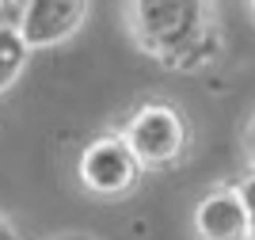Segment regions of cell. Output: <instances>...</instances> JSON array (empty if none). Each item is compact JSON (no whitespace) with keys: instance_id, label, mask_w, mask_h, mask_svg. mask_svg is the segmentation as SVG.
<instances>
[{"instance_id":"30bf717a","label":"cell","mask_w":255,"mask_h":240,"mask_svg":"<svg viewBox=\"0 0 255 240\" xmlns=\"http://www.w3.org/2000/svg\"><path fill=\"white\" fill-rule=\"evenodd\" d=\"M252 164H255V126H252Z\"/></svg>"},{"instance_id":"277c9868","label":"cell","mask_w":255,"mask_h":240,"mask_svg":"<svg viewBox=\"0 0 255 240\" xmlns=\"http://www.w3.org/2000/svg\"><path fill=\"white\" fill-rule=\"evenodd\" d=\"M88 11H92V0H23L15 11V27L31 46V53H38L69 42L84 27Z\"/></svg>"},{"instance_id":"6da1fadb","label":"cell","mask_w":255,"mask_h":240,"mask_svg":"<svg viewBox=\"0 0 255 240\" xmlns=\"http://www.w3.org/2000/svg\"><path fill=\"white\" fill-rule=\"evenodd\" d=\"M126 31L171 73H194L221 50L217 0H126Z\"/></svg>"},{"instance_id":"5bb4252c","label":"cell","mask_w":255,"mask_h":240,"mask_svg":"<svg viewBox=\"0 0 255 240\" xmlns=\"http://www.w3.org/2000/svg\"><path fill=\"white\" fill-rule=\"evenodd\" d=\"M15 4H23V0H15Z\"/></svg>"},{"instance_id":"3957f363","label":"cell","mask_w":255,"mask_h":240,"mask_svg":"<svg viewBox=\"0 0 255 240\" xmlns=\"http://www.w3.org/2000/svg\"><path fill=\"white\" fill-rule=\"evenodd\" d=\"M145 176V168L137 164V157L129 153V145L122 141V134H99L92 137L80 157H76V179L92 199L118 202L133 195Z\"/></svg>"},{"instance_id":"ba28073f","label":"cell","mask_w":255,"mask_h":240,"mask_svg":"<svg viewBox=\"0 0 255 240\" xmlns=\"http://www.w3.org/2000/svg\"><path fill=\"white\" fill-rule=\"evenodd\" d=\"M15 11H19L15 0H0V23H15Z\"/></svg>"},{"instance_id":"7c38bea8","label":"cell","mask_w":255,"mask_h":240,"mask_svg":"<svg viewBox=\"0 0 255 240\" xmlns=\"http://www.w3.org/2000/svg\"><path fill=\"white\" fill-rule=\"evenodd\" d=\"M248 11H252V19H255V0H248Z\"/></svg>"},{"instance_id":"8992f818","label":"cell","mask_w":255,"mask_h":240,"mask_svg":"<svg viewBox=\"0 0 255 240\" xmlns=\"http://www.w3.org/2000/svg\"><path fill=\"white\" fill-rule=\"evenodd\" d=\"M31 61V46L23 42L15 23H0V92H8L11 84L23 76Z\"/></svg>"},{"instance_id":"7a4b0ae2","label":"cell","mask_w":255,"mask_h":240,"mask_svg":"<svg viewBox=\"0 0 255 240\" xmlns=\"http://www.w3.org/2000/svg\"><path fill=\"white\" fill-rule=\"evenodd\" d=\"M122 141L129 145V153L137 157V164L145 172L156 168H175L187 149H191V122L175 103L168 99H149L129 111V118L122 122Z\"/></svg>"},{"instance_id":"52a82bcc","label":"cell","mask_w":255,"mask_h":240,"mask_svg":"<svg viewBox=\"0 0 255 240\" xmlns=\"http://www.w3.org/2000/svg\"><path fill=\"white\" fill-rule=\"evenodd\" d=\"M236 195H240V202H244V210L252 214V225H255V164L248 168L244 176H240V183H236Z\"/></svg>"},{"instance_id":"8fae6325","label":"cell","mask_w":255,"mask_h":240,"mask_svg":"<svg viewBox=\"0 0 255 240\" xmlns=\"http://www.w3.org/2000/svg\"><path fill=\"white\" fill-rule=\"evenodd\" d=\"M0 240H19V237H11V233H4V229H0Z\"/></svg>"},{"instance_id":"9c48e42d","label":"cell","mask_w":255,"mask_h":240,"mask_svg":"<svg viewBox=\"0 0 255 240\" xmlns=\"http://www.w3.org/2000/svg\"><path fill=\"white\" fill-rule=\"evenodd\" d=\"M46 240H99V237H92V233H53Z\"/></svg>"},{"instance_id":"4fadbf2b","label":"cell","mask_w":255,"mask_h":240,"mask_svg":"<svg viewBox=\"0 0 255 240\" xmlns=\"http://www.w3.org/2000/svg\"><path fill=\"white\" fill-rule=\"evenodd\" d=\"M252 240H255V225H252Z\"/></svg>"},{"instance_id":"5b68a950","label":"cell","mask_w":255,"mask_h":240,"mask_svg":"<svg viewBox=\"0 0 255 240\" xmlns=\"http://www.w3.org/2000/svg\"><path fill=\"white\" fill-rule=\"evenodd\" d=\"M191 229L198 240H252V214L236 187H213L194 202Z\"/></svg>"}]
</instances>
